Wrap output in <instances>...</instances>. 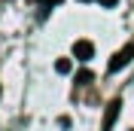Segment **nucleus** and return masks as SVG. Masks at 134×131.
<instances>
[{
  "label": "nucleus",
  "mask_w": 134,
  "mask_h": 131,
  "mask_svg": "<svg viewBox=\"0 0 134 131\" xmlns=\"http://www.w3.org/2000/svg\"><path fill=\"white\" fill-rule=\"evenodd\" d=\"M131 58H134V46H131V43H128L125 49H119L116 55L110 58V64H107V70H110V73H119L122 67H128V64H131Z\"/></svg>",
  "instance_id": "f257e3e1"
},
{
  "label": "nucleus",
  "mask_w": 134,
  "mask_h": 131,
  "mask_svg": "<svg viewBox=\"0 0 134 131\" xmlns=\"http://www.w3.org/2000/svg\"><path fill=\"white\" fill-rule=\"evenodd\" d=\"M119 110H122V101H110L107 110H104V122H100V131H113V122L119 119Z\"/></svg>",
  "instance_id": "f03ea898"
},
{
  "label": "nucleus",
  "mask_w": 134,
  "mask_h": 131,
  "mask_svg": "<svg viewBox=\"0 0 134 131\" xmlns=\"http://www.w3.org/2000/svg\"><path fill=\"white\" fill-rule=\"evenodd\" d=\"M92 55H94V46L88 40H76L73 43V58L76 61H92Z\"/></svg>",
  "instance_id": "7ed1b4c3"
},
{
  "label": "nucleus",
  "mask_w": 134,
  "mask_h": 131,
  "mask_svg": "<svg viewBox=\"0 0 134 131\" xmlns=\"http://www.w3.org/2000/svg\"><path fill=\"white\" fill-rule=\"evenodd\" d=\"M70 58H58V61H55V70H58V73H70Z\"/></svg>",
  "instance_id": "20e7f679"
},
{
  "label": "nucleus",
  "mask_w": 134,
  "mask_h": 131,
  "mask_svg": "<svg viewBox=\"0 0 134 131\" xmlns=\"http://www.w3.org/2000/svg\"><path fill=\"white\" fill-rule=\"evenodd\" d=\"M92 82V70H79L76 73V85H88Z\"/></svg>",
  "instance_id": "39448f33"
},
{
  "label": "nucleus",
  "mask_w": 134,
  "mask_h": 131,
  "mask_svg": "<svg viewBox=\"0 0 134 131\" xmlns=\"http://www.w3.org/2000/svg\"><path fill=\"white\" fill-rule=\"evenodd\" d=\"M55 3H61V0H40V6H43V9H49V6H55Z\"/></svg>",
  "instance_id": "423d86ee"
},
{
  "label": "nucleus",
  "mask_w": 134,
  "mask_h": 131,
  "mask_svg": "<svg viewBox=\"0 0 134 131\" xmlns=\"http://www.w3.org/2000/svg\"><path fill=\"white\" fill-rule=\"evenodd\" d=\"M100 3H104V6H116V0H100Z\"/></svg>",
  "instance_id": "0eeeda50"
}]
</instances>
